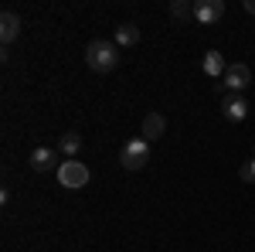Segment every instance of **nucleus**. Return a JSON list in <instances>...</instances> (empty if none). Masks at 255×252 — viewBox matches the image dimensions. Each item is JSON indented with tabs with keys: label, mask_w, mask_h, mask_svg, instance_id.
Masks as SVG:
<instances>
[{
	"label": "nucleus",
	"mask_w": 255,
	"mask_h": 252,
	"mask_svg": "<svg viewBox=\"0 0 255 252\" xmlns=\"http://www.w3.org/2000/svg\"><path fill=\"white\" fill-rule=\"evenodd\" d=\"M85 65L92 68V72H113L119 65V44L116 41H106V38H96L85 44Z\"/></svg>",
	"instance_id": "1"
},
{
	"label": "nucleus",
	"mask_w": 255,
	"mask_h": 252,
	"mask_svg": "<svg viewBox=\"0 0 255 252\" xmlns=\"http://www.w3.org/2000/svg\"><path fill=\"white\" fill-rule=\"evenodd\" d=\"M119 164H123L126 171H143V167L150 164V140H143V136L129 140V143L119 150Z\"/></svg>",
	"instance_id": "2"
},
{
	"label": "nucleus",
	"mask_w": 255,
	"mask_h": 252,
	"mask_svg": "<svg viewBox=\"0 0 255 252\" xmlns=\"http://www.w3.org/2000/svg\"><path fill=\"white\" fill-rule=\"evenodd\" d=\"M58 181H61V188L79 191V188H85V184H89V167H85V164H79V160H65V164L58 167Z\"/></svg>",
	"instance_id": "3"
},
{
	"label": "nucleus",
	"mask_w": 255,
	"mask_h": 252,
	"mask_svg": "<svg viewBox=\"0 0 255 252\" xmlns=\"http://www.w3.org/2000/svg\"><path fill=\"white\" fill-rule=\"evenodd\" d=\"M221 85H225L232 96H238L242 89H249V85H252V68H249L245 61L228 65V68H225V78H221Z\"/></svg>",
	"instance_id": "4"
},
{
	"label": "nucleus",
	"mask_w": 255,
	"mask_h": 252,
	"mask_svg": "<svg viewBox=\"0 0 255 252\" xmlns=\"http://www.w3.org/2000/svg\"><path fill=\"white\" fill-rule=\"evenodd\" d=\"M194 17L201 20V24H218V20L225 17V0H197Z\"/></svg>",
	"instance_id": "5"
},
{
	"label": "nucleus",
	"mask_w": 255,
	"mask_h": 252,
	"mask_svg": "<svg viewBox=\"0 0 255 252\" xmlns=\"http://www.w3.org/2000/svg\"><path fill=\"white\" fill-rule=\"evenodd\" d=\"M31 167L38 171V174H48V171H58V150H51V147H38L34 154H31Z\"/></svg>",
	"instance_id": "6"
},
{
	"label": "nucleus",
	"mask_w": 255,
	"mask_h": 252,
	"mask_svg": "<svg viewBox=\"0 0 255 252\" xmlns=\"http://www.w3.org/2000/svg\"><path fill=\"white\" fill-rule=\"evenodd\" d=\"M221 116L228 119V123H242V119L249 116V102L242 96H225L221 99Z\"/></svg>",
	"instance_id": "7"
},
{
	"label": "nucleus",
	"mask_w": 255,
	"mask_h": 252,
	"mask_svg": "<svg viewBox=\"0 0 255 252\" xmlns=\"http://www.w3.org/2000/svg\"><path fill=\"white\" fill-rule=\"evenodd\" d=\"M17 34H20V17L14 10H3L0 14V41L10 44V41H17Z\"/></svg>",
	"instance_id": "8"
},
{
	"label": "nucleus",
	"mask_w": 255,
	"mask_h": 252,
	"mask_svg": "<svg viewBox=\"0 0 255 252\" xmlns=\"http://www.w3.org/2000/svg\"><path fill=\"white\" fill-rule=\"evenodd\" d=\"M225 58H221V51H204V58H201V72L208 78H225Z\"/></svg>",
	"instance_id": "9"
},
{
	"label": "nucleus",
	"mask_w": 255,
	"mask_h": 252,
	"mask_svg": "<svg viewBox=\"0 0 255 252\" xmlns=\"http://www.w3.org/2000/svg\"><path fill=\"white\" fill-rule=\"evenodd\" d=\"M163 130H167V119L160 116V113H150V116H143V140H160L163 136Z\"/></svg>",
	"instance_id": "10"
},
{
	"label": "nucleus",
	"mask_w": 255,
	"mask_h": 252,
	"mask_svg": "<svg viewBox=\"0 0 255 252\" xmlns=\"http://www.w3.org/2000/svg\"><path fill=\"white\" fill-rule=\"evenodd\" d=\"M139 41V27L136 24H119L116 27V44L119 48H133Z\"/></svg>",
	"instance_id": "11"
},
{
	"label": "nucleus",
	"mask_w": 255,
	"mask_h": 252,
	"mask_svg": "<svg viewBox=\"0 0 255 252\" xmlns=\"http://www.w3.org/2000/svg\"><path fill=\"white\" fill-rule=\"evenodd\" d=\"M82 150V136L79 133H61L58 140V154H65L68 160H75V154Z\"/></svg>",
	"instance_id": "12"
},
{
	"label": "nucleus",
	"mask_w": 255,
	"mask_h": 252,
	"mask_svg": "<svg viewBox=\"0 0 255 252\" xmlns=\"http://www.w3.org/2000/svg\"><path fill=\"white\" fill-rule=\"evenodd\" d=\"M170 14H174L177 20H187L191 14H194V7H191V3H184V0H174V3H170Z\"/></svg>",
	"instance_id": "13"
},
{
	"label": "nucleus",
	"mask_w": 255,
	"mask_h": 252,
	"mask_svg": "<svg viewBox=\"0 0 255 252\" xmlns=\"http://www.w3.org/2000/svg\"><path fill=\"white\" fill-rule=\"evenodd\" d=\"M238 177H242L245 184H255V157H252V160H245V164L238 167Z\"/></svg>",
	"instance_id": "14"
},
{
	"label": "nucleus",
	"mask_w": 255,
	"mask_h": 252,
	"mask_svg": "<svg viewBox=\"0 0 255 252\" xmlns=\"http://www.w3.org/2000/svg\"><path fill=\"white\" fill-rule=\"evenodd\" d=\"M245 10H249V14H255V0H245Z\"/></svg>",
	"instance_id": "15"
}]
</instances>
